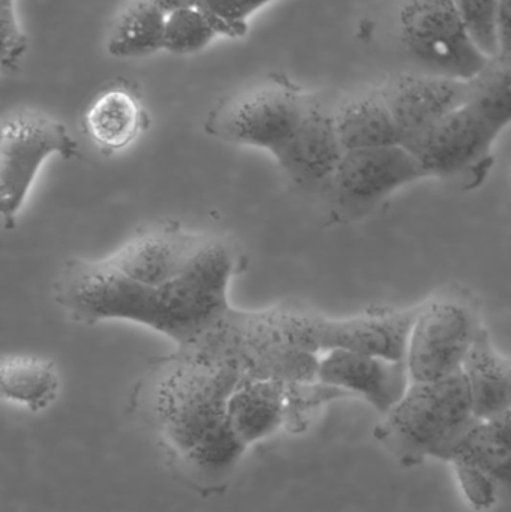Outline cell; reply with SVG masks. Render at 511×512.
Instances as JSON below:
<instances>
[{
    "mask_svg": "<svg viewBox=\"0 0 511 512\" xmlns=\"http://www.w3.org/2000/svg\"><path fill=\"white\" fill-rule=\"evenodd\" d=\"M275 0H197V6L203 9L215 21L221 35H245L248 21L255 12Z\"/></svg>",
    "mask_w": 511,
    "mask_h": 512,
    "instance_id": "484cf974",
    "label": "cell"
},
{
    "mask_svg": "<svg viewBox=\"0 0 511 512\" xmlns=\"http://www.w3.org/2000/svg\"><path fill=\"white\" fill-rule=\"evenodd\" d=\"M59 391V370L47 358L30 354L3 355L0 361L3 399L30 412H41L53 405Z\"/></svg>",
    "mask_w": 511,
    "mask_h": 512,
    "instance_id": "d6986e66",
    "label": "cell"
},
{
    "mask_svg": "<svg viewBox=\"0 0 511 512\" xmlns=\"http://www.w3.org/2000/svg\"><path fill=\"white\" fill-rule=\"evenodd\" d=\"M462 373L479 420L511 411V357L495 348L488 328L480 331Z\"/></svg>",
    "mask_w": 511,
    "mask_h": 512,
    "instance_id": "e0dca14e",
    "label": "cell"
},
{
    "mask_svg": "<svg viewBox=\"0 0 511 512\" xmlns=\"http://www.w3.org/2000/svg\"><path fill=\"white\" fill-rule=\"evenodd\" d=\"M498 54H511V0H498Z\"/></svg>",
    "mask_w": 511,
    "mask_h": 512,
    "instance_id": "83f0119b",
    "label": "cell"
},
{
    "mask_svg": "<svg viewBox=\"0 0 511 512\" xmlns=\"http://www.w3.org/2000/svg\"><path fill=\"white\" fill-rule=\"evenodd\" d=\"M162 11L171 12L180 8H188V6H197V0H153Z\"/></svg>",
    "mask_w": 511,
    "mask_h": 512,
    "instance_id": "f1b7e54d",
    "label": "cell"
},
{
    "mask_svg": "<svg viewBox=\"0 0 511 512\" xmlns=\"http://www.w3.org/2000/svg\"><path fill=\"white\" fill-rule=\"evenodd\" d=\"M84 131L105 155L129 149L149 126V114L140 96L125 86L99 93L84 113Z\"/></svg>",
    "mask_w": 511,
    "mask_h": 512,
    "instance_id": "9a60e30c",
    "label": "cell"
},
{
    "mask_svg": "<svg viewBox=\"0 0 511 512\" xmlns=\"http://www.w3.org/2000/svg\"><path fill=\"white\" fill-rule=\"evenodd\" d=\"M498 135L464 104L404 146L416 156L426 176L473 191L491 174Z\"/></svg>",
    "mask_w": 511,
    "mask_h": 512,
    "instance_id": "52a82bcc",
    "label": "cell"
},
{
    "mask_svg": "<svg viewBox=\"0 0 511 512\" xmlns=\"http://www.w3.org/2000/svg\"><path fill=\"white\" fill-rule=\"evenodd\" d=\"M2 65L5 71H15L26 53V36L17 17V0H2Z\"/></svg>",
    "mask_w": 511,
    "mask_h": 512,
    "instance_id": "4316f807",
    "label": "cell"
},
{
    "mask_svg": "<svg viewBox=\"0 0 511 512\" xmlns=\"http://www.w3.org/2000/svg\"><path fill=\"white\" fill-rule=\"evenodd\" d=\"M237 271L239 258L219 240L192 270L167 285L135 282L104 259H69L54 282V298L78 324L134 322L183 348L203 339L231 312L228 286Z\"/></svg>",
    "mask_w": 511,
    "mask_h": 512,
    "instance_id": "6da1fadb",
    "label": "cell"
},
{
    "mask_svg": "<svg viewBox=\"0 0 511 512\" xmlns=\"http://www.w3.org/2000/svg\"><path fill=\"white\" fill-rule=\"evenodd\" d=\"M351 397L339 388L330 387L320 381L288 382L285 393V424L287 429L305 430L312 414L324 403Z\"/></svg>",
    "mask_w": 511,
    "mask_h": 512,
    "instance_id": "cb8c5ba5",
    "label": "cell"
},
{
    "mask_svg": "<svg viewBox=\"0 0 511 512\" xmlns=\"http://www.w3.org/2000/svg\"><path fill=\"white\" fill-rule=\"evenodd\" d=\"M399 132L402 146L467 102V81L431 74H396L378 87Z\"/></svg>",
    "mask_w": 511,
    "mask_h": 512,
    "instance_id": "4fadbf2b",
    "label": "cell"
},
{
    "mask_svg": "<svg viewBox=\"0 0 511 512\" xmlns=\"http://www.w3.org/2000/svg\"><path fill=\"white\" fill-rule=\"evenodd\" d=\"M464 20L471 38L488 57L497 56L498 0H452Z\"/></svg>",
    "mask_w": 511,
    "mask_h": 512,
    "instance_id": "d4e9b609",
    "label": "cell"
},
{
    "mask_svg": "<svg viewBox=\"0 0 511 512\" xmlns=\"http://www.w3.org/2000/svg\"><path fill=\"white\" fill-rule=\"evenodd\" d=\"M213 242L212 237L192 233L177 222H156L132 234L104 261L135 282L167 285L192 270Z\"/></svg>",
    "mask_w": 511,
    "mask_h": 512,
    "instance_id": "30bf717a",
    "label": "cell"
},
{
    "mask_svg": "<svg viewBox=\"0 0 511 512\" xmlns=\"http://www.w3.org/2000/svg\"><path fill=\"white\" fill-rule=\"evenodd\" d=\"M449 463L476 510H491L498 502L511 499V411L480 420Z\"/></svg>",
    "mask_w": 511,
    "mask_h": 512,
    "instance_id": "8fae6325",
    "label": "cell"
},
{
    "mask_svg": "<svg viewBox=\"0 0 511 512\" xmlns=\"http://www.w3.org/2000/svg\"><path fill=\"white\" fill-rule=\"evenodd\" d=\"M311 96L282 74H269L224 96L207 114V135L275 156L296 134Z\"/></svg>",
    "mask_w": 511,
    "mask_h": 512,
    "instance_id": "277c9868",
    "label": "cell"
},
{
    "mask_svg": "<svg viewBox=\"0 0 511 512\" xmlns=\"http://www.w3.org/2000/svg\"><path fill=\"white\" fill-rule=\"evenodd\" d=\"M467 86L465 104L501 134L511 125V54L491 57Z\"/></svg>",
    "mask_w": 511,
    "mask_h": 512,
    "instance_id": "44dd1931",
    "label": "cell"
},
{
    "mask_svg": "<svg viewBox=\"0 0 511 512\" xmlns=\"http://www.w3.org/2000/svg\"><path fill=\"white\" fill-rule=\"evenodd\" d=\"M344 155L335 107L311 96L296 134L273 158L297 186L326 195Z\"/></svg>",
    "mask_w": 511,
    "mask_h": 512,
    "instance_id": "7c38bea8",
    "label": "cell"
},
{
    "mask_svg": "<svg viewBox=\"0 0 511 512\" xmlns=\"http://www.w3.org/2000/svg\"><path fill=\"white\" fill-rule=\"evenodd\" d=\"M335 122L345 152L402 144L401 132L380 89L342 101L335 107Z\"/></svg>",
    "mask_w": 511,
    "mask_h": 512,
    "instance_id": "ac0fdd59",
    "label": "cell"
},
{
    "mask_svg": "<svg viewBox=\"0 0 511 512\" xmlns=\"http://www.w3.org/2000/svg\"><path fill=\"white\" fill-rule=\"evenodd\" d=\"M51 156L65 161L78 156V143L62 122L30 108H20L3 117L0 212L5 230H14L39 170Z\"/></svg>",
    "mask_w": 511,
    "mask_h": 512,
    "instance_id": "8992f818",
    "label": "cell"
},
{
    "mask_svg": "<svg viewBox=\"0 0 511 512\" xmlns=\"http://www.w3.org/2000/svg\"><path fill=\"white\" fill-rule=\"evenodd\" d=\"M399 33L405 50L431 74L468 81L491 59L471 38L452 0H402Z\"/></svg>",
    "mask_w": 511,
    "mask_h": 512,
    "instance_id": "ba28073f",
    "label": "cell"
},
{
    "mask_svg": "<svg viewBox=\"0 0 511 512\" xmlns=\"http://www.w3.org/2000/svg\"><path fill=\"white\" fill-rule=\"evenodd\" d=\"M285 348L327 354L333 351L405 361L416 307L377 309L350 318H327L302 307L281 306L264 312Z\"/></svg>",
    "mask_w": 511,
    "mask_h": 512,
    "instance_id": "3957f363",
    "label": "cell"
},
{
    "mask_svg": "<svg viewBox=\"0 0 511 512\" xmlns=\"http://www.w3.org/2000/svg\"><path fill=\"white\" fill-rule=\"evenodd\" d=\"M221 30L198 6L168 12L165 20L164 50L179 56L198 53L212 44Z\"/></svg>",
    "mask_w": 511,
    "mask_h": 512,
    "instance_id": "7402d4cb",
    "label": "cell"
},
{
    "mask_svg": "<svg viewBox=\"0 0 511 512\" xmlns=\"http://www.w3.org/2000/svg\"><path fill=\"white\" fill-rule=\"evenodd\" d=\"M428 179L407 147L348 150L327 191L338 218L359 221L374 213L396 191Z\"/></svg>",
    "mask_w": 511,
    "mask_h": 512,
    "instance_id": "9c48e42d",
    "label": "cell"
},
{
    "mask_svg": "<svg viewBox=\"0 0 511 512\" xmlns=\"http://www.w3.org/2000/svg\"><path fill=\"white\" fill-rule=\"evenodd\" d=\"M318 381L362 397L375 411H392L411 385L405 361L387 360L357 352L333 351L320 358Z\"/></svg>",
    "mask_w": 511,
    "mask_h": 512,
    "instance_id": "5bb4252c",
    "label": "cell"
},
{
    "mask_svg": "<svg viewBox=\"0 0 511 512\" xmlns=\"http://www.w3.org/2000/svg\"><path fill=\"white\" fill-rule=\"evenodd\" d=\"M483 328L476 297L458 286L416 306L405 358L411 382L438 381L462 372Z\"/></svg>",
    "mask_w": 511,
    "mask_h": 512,
    "instance_id": "5b68a950",
    "label": "cell"
},
{
    "mask_svg": "<svg viewBox=\"0 0 511 512\" xmlns=\"http://www.w3.org/2000/svg\"><path fill=\"white\" fill-rule=\"evenodd\" d=\"M165 20L153 0H129L111 24L107 51L116 59H141L164 50Z\"/></svg>",
    "mask_w": 511,
    "mask_h": 512,
    "instance_id": "ffe728a7",
    "label": "cell"
},
{
    "mask_svg": "<svg viewBox=\"0 0 511 512\" xmlns=\"http://www.w3.org/2000/svg\"><path fill=\"white\" fill-rule=\"evenodd\" d=\"M287 384L279 379L246 378L231 394L228 423L246 447L284 427Z\"/></svg>",
    "mask_w": 511,
    "mask_h": 512,
    "instance_id": "2e32d148",
    "label": "cell"
},
{
    "mask_svg": "<svg viewBox=\"0 0 511 512\" xmlns=\"http://www.w3.org/2000/svg\"><path fill=\"white\" fill-rule=\"evenodd\" d=\"M246 445L228 423L204 436L194 448L185 454L186 460L204 474L218 475L227 472L239 462L245 453Z\"/></svg>",
    "mask_w": 511,
    "mask_h": 512,
    "instance_id": "603a6c76",
    "label": "cell"
},
{
    "mask_svg": "<svg viewBox=\"0 0 511 512\" xmlns=\"http://www.w3.org/2000/svg\"><path fill=\"white\" fill-rule=\"evenodd\" d=\"M479 421L464 373L459 372L438 381L411 382L374 435L402 466L411 468L428 459L449 462Z\"/></svg>",
    "mask_w": 511,
    "mask_h": 512,
    "instance_id": "7a4b0ae2",
    "label": "cell"
}]
</instances>
